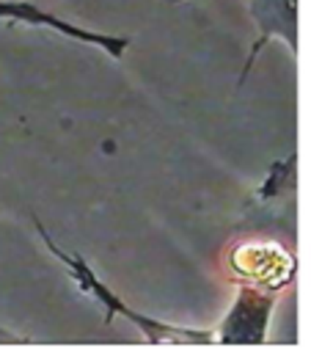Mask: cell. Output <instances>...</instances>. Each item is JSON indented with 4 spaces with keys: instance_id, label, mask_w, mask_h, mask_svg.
Segmentation results:
<instances>
[{
    "instance_id": "3957f363",
    "label": "cell",
    "mask_w": 311,
    "mask_h": 353,
    "mask_svg": "<svg viewBox=\"0 0 311 353\" xmlns=\"http://www.w3.org/2000/svg\"><path fill=\"white\" fill-rule=\"evenodd\" d=\"M0 19L3 22H17V25H28V28H47L58 36H66L77 44H88L102 50L105 55L121 61L124 52L129 50V36H116V33H102V30H91L83 28L77 22H69L47 8H41L33 0H0Z\"/></svg>"
},
{
    "instance_id": "7a4b0ae2",
    "label": "cell",
    "mask_w": 311,
    "mask_h": 353,
    "mask_svg": "<svg viewBox=\"0 0 311 353\" xmlns=\"http://www.w3.org/2000/svg\"><path fill=\"white\" fill-rule=\"evenodd\" d=\"M228 270L234 273L239 287H261L281 295V290L289 284L294 273V259L278 243L248 240L231 248Z\"/></svg>"
},
{
    "instance_id": "277c9868",
    "label": "cell",
    "mask_w": 311,
    "mask_h": 353,
    "mask_svg": "<svg viewBox=\"0 0 311 353\" xmlns=\"http://www.w3.org/2000/svg\"><path fill=\"white\" fill-rule=\"evenodd\" d=\"M275 301H278V292H270L261 287H237V295L215 331V342L220 345L264 342Z\"/></svg>"
},
{
    "instance_id": "5b68a950",
    "label": "cell",
    "mask_w": 311,
    "mask_h": 353,
    "mask_svg": "<svg viewBox=\"0 0 311 353\" xmlns=\"http://www.w3.org/2000/svg\"><path fill=\"white\" fill-rule=\"evenodd\" d=\"M173 3H184V0H173ZM248 11L256 28V39L253 47L245 58L239 83L245 80V74L253 69L259 52L272 41H283L292 55H297V39H300V0H248Z\"/></svg>"
},
{
    "instance_id": "6da1fadb",
    "label": "cell",
    "mask_w": 311,
    "mask_h": 353,
    "mask_svg": "<svg viewBox=\"0 0 311 353\" xmlns=\"http://www.w3.org/2000/svg\"><path fill=\"white\" fill-rule=\"evenodd\" d=\"M39 229V237L44 240L47 251L66 268V273L74 279V284L80 287V292L91 295L102 309H105V323H113L116 317H124L129 320L149 342H179V345H212L215 342V334L209 331H201V328H187V325H171V323H162L157 317H149V314H140L138 309H132L127 301H121L94 270L91 265L83 259V256H72L66 251L58 248V243L47 234V229L41 223H36Z\"/></svg>"
}]
</instances>
